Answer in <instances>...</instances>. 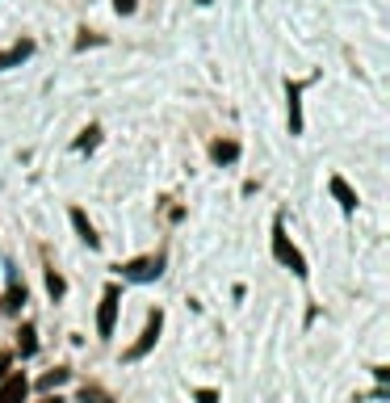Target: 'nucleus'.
I'll use <instances>...</instances> for the list:
<instances>
[{
	"label": "nucleus",
	"instance_id": "nucleus-1",
	"mask_svg": "<svg viewBox=\"0 0 390 403\" xmlns=\"http://www.w3.org/2000/svg\"><path fill=\"white\" fill-rule=\"evenodd\" d=\"M273 257H277L281 265H290V273H294V277H306L303 252H298V248H294V244L286 240V227H281V223L273 227Z\"/></svg>",
	"mask_w": 390,
	"mask_h": 403
},
{
	"label": "nucleus",
	"instance_id": "nucleus-2",
	"mask_svg": "<svg viewBox=\"0 0 390 403\" xmlns=\"http://www.w3.org/2000/svg\"><path fill=\"white\" fill-rule=\"evenodd\" d=\"M114 319H118V290L109 286L101 294V311H97V332L101 336H114Z\"/></svg>",
	"mask_w": 390,
	"mask_h": 403
},
{
	"label": "nucleus",
	"instance_id": "nucleus-3",
	"mask_svg": "<svg viewBox=\"0 0 390 403\" xmlns=\"http://www.w3.org/2000/svg\"><path fill=\"white\" fill-rule=\"evenodd\" d=\"M160 323H164V315H160V311H151V315H147V328H143V336L134 340V349L126 353L130 361H139L143 353H147V349H151V345H156V340H160Z\"/></svg>",
	"mask_w": 390,
	"mask_h": 403
},
{
	"label": "nucleus",
	"instance_id": "nucleus-4",
	"mask_svg": "<svg viewBox=\"0 0 390 403\" xmlns=\"http://www.w3.org/2000/svg\"><path fill=\"white\" fill-rule=\"evenodd\" d=\"M30 391V382L21 374H4V387H0V403H21Z\"/></svg>",
	"mask_w": 390,
	"mask_h": 403
},
{
	"label": "nucleus",
	"instance_id": "nucleus-5",
	"mask_svg": "<svg viewBox=\"0 0 390 403\" xmlns=\"http://www.w3.org/2000/svg\"><path fill=\"white\" fill-rule=\"evenodd\" d=\"M290 131L298 134L303 131V101H298V97H303V85H290Z\"/></svg>",
	"mask_w": 390,
	"mask_h": 403
},
{
	"label": "nucleus",
	"instance_id": "nucleus-6",
	"mask_svg": "<svg viewBox=\"0 0 390 403\" xmlns=\"http://www.w3.org/2000/svg\"><path fill=\"white\" fill-rule=\"evenodd\" d=\"M332 193H336V202H340L345 210H357V193L348 189V181H345V177H332Z\"/></svg>",
	"mask_w": 390,
	"mask_h": 403
},
{
	"label": "nucleus",
	"instance_id": "nucleus-7",
	"mask_svg": "<svg viewBox=\"0 0 390 403\" xmlns=\"http://www.w3.org/2000/svg\"><path fill=\"white\" fill-rule=\"evenodd\" d=\"M72 223H76V231H80V240H85L88 248H97L101 240H97V231H92V223L85 219V210H72Z\"/></svg>",
	"mask_w": 390,
	"mask_h": 403
},
{
	"label": "nucleus",
	"instance_id": "nucleus-8",
	"mask_svg": "<svg viewBox=\"0 0 390 403\" xmlns=\"http://www.w3.org/2000/svg\"><path fill=\"white\" fill-rule=\"evenodd\" d=\"M30 50H34V43H17V46H9V50H0V72H4L9 63H21Z\"/></svg>",
	"mask_w": 390,
	"mask_h": 403
},
{
	"label": "nucleus",
	"instance_id": "nucleus-9",
	"mask_svg": "<svg viewBox=\"0 0 390 403\" xmlns=\"http://www.w3.org/2000/svg\"><path fill=\"white\" fill-rule=\"evenodd\" d=\"M126 273H130V277H156V273H160V257H156V261H151V257H143V261H134Z\"/></svg>",
	"mask_w": 390,
	"mask_h": 403
},
{
	"label": "nucleus",
	"instance_id": "nucleus-10",
	"mask_svg": "<svg viewBox=\"0 0 390 403\" xmlns=\"http://www.w3.org/2000/svg\"><path fill=\"white\" fill-rule=\"evenodd\" d=\"M210 156H215L218 164H231V160L239 156V143H215V147H210Z\"/></svg>",
	"mask_w": 390,
	"mask_h": 403
},
{
	"label": "nucleus",
	"instance_id": "nucleus-11",
	"mask_svg": "<svg viewBox=\"0 0 390 403\" xmlns=\"http://www.w3.org/2000/svg\"><path fill=\"white\" fill-rule=\"evenodd\" d=\"M80 399H85V403H114L105 391H97V387H85V391H80Z\"/></svg>",
	"mask_w": 390,
	"mask_h": 403
},
{
	"label": "nucleus",
	"instance_id": "nucleus-12",
	"mask_svg": "<svg viewBox=\"0 0 390 403\" xmlns=\"http://www.w3.org/2000/svg\"><path fill=\"white\" fill-rule=\"evenodd\" d=\"M34 349H38V345H34V328H21V353L30 358Z\"/></svg>",
	"mask_w": 390,
	"mask_h": 403
},
{
	"label": "nucleus",
	"instance_id": "nucleus-13",
	"mask_svg": "<svg viewBox=\"0 0 390 403\" xmlns=\"http://www.w3.org/2000/svg\"><path fill=\"white\" fill-rule=\"evenodd\" d=\"M21 303H26V290H9V299H4V307H9V311H17Z\"/></svg>",
	"mask_w": 390,
	"mask_h": 403
},
{
	"label": "nucleus",
	"instance_id": "nucleus-14",
	"mask_svg": "<svg viewBox=\"0 0 390 403\" xmlns=\"http://www.w3.org/2000/svg\"><path fill=\"white\" fill-rule=\"evenodd\" d=\"M59 382H67V370H55V374H46V378H43L46 391H50V387H59Z\"/></svg>",
	"mask_w": 390,
	"mask_h": 403
},
{
	"label": "nucleus",
	"instance_id": "nucleus-15",
	"mask_svg": "<svg viewBox=\"0 0 390 403\" xmlns=\"http://www.w3.org/2000/svg\"><path fill=\"white\" fill-rule=\"evenodd\" d=\"M46 290H50V294H63V277H59V273H46Z\"/></svg>",
	"mask_w": 390,
	"mask_h": 403
},
{
	"label": "nucleus",
	"instance_id": "nucleus-16",
	"mask_svg": "<svg viewBox=\"0 0 390 403\" xmlns=\"http://www.w3.org/2000/svg\"><path fill=\"white\" fill-rule=\"evenodd\" d=\"M92 143H97V127H88L85 139H76V147H92Z\"/></svg>",
	"mask_w": 390,
	"mask_h": 403
},
{
	"label": "nucleus",
	"instance_id": "nucleus-17",
	"mask_svg": "<svg viewBox=\"0 0 390 403\" xmlns=\"http://www.w3.org/2000/svg\"><path fill=\"white\" fill-rule=\"evenodd\" d=\"M197 403H218L215 391H197Z\"/></svg>",
	"mask_w": 390,
	"mask_h": 403
},
{
	"label": "nucleus",
	"instance_id": "nucleus-18",
	"mask_svg": "<svg viewBox=\"0 0 390 403\" xmlns=\"http://www.w3.org/2000/svg\"><path fill=\"white\" fill-rule=\"evenodd\" d=\"M118 4V13H134V0H114Z\"/></svg>",
	"mask_w": 390,
	"mask_h": 403
},
{
	"label": "nucleus",
	"instance_id": "nucleus-19",
	"mask_svg": "<svg viewBox=\"0 0 390 403\" xmlns=\"http://www.w3.org/2000/svg\"><path fill=\"white\" fill-rule=\"evenodd\" d=\"M4 374H9V358H0V378H4Z\"/></svg>",
	"mask_w": 390,
	"mask_h": 403
},
{
	"label": "nucleus",
	"instance_id": "nucleus-20",
	"mask_svg": "<svg viewBox=\"0 0 390 403\" xmlns=\"http://www.w3.org/2000/svg\"><path fill=\"white\" fill-rule=\"evenodd\" d=\"M43 403H59V399H43Z\"/></svg>",
	"mask_w": 390,
	"mask_h": 403
}]
</instances>
